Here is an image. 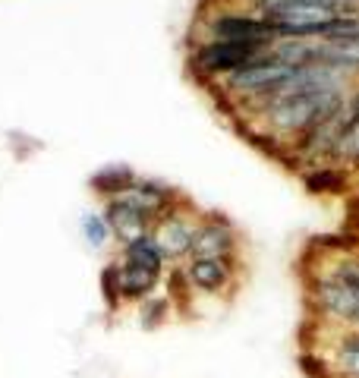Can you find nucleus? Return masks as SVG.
Masks as SVG:
<instances>
[{
  "mask_svg": "<svg viewBox=\"0 0 359 378\" xmlns=\"http://www.w3.org/2000/svg\"><path fill=\"white\" fill-rule=\"evenodd\" d=\"M268 123L278 132H309L319 123L344 114V95L340 92H306V95H290L268 104Z\"/></svg>",
  "mask_w": 359,
  "mask_h": 378,
  "instance_id": "nucleus-1",
  "label": "nucleus"
},
{
  "mask_svg": "<svg viewBox=\"0 0 359 378\" xmlns=\"http://www.w3.org/2000/svg\"><path fill=\"white\" fill-rule=\"evenodd\" d=\"M268 48L262 44H237V42H211L196 54V67L202 73H237L249 67L256 57H262Z\"/></svg>",
  "mask_w": 359,
  "mask_h": 378,
  "instance_id": "nucleus-2",
  "label": "nucleus"
},
{
  "mask_svg": "<svg viewBox=\"0 0 359 378\" xmlns=\"http://www.w3.org/2000/svg\"><path fill=\"white\" fill-rule=\"evenodd\" d=\"M211 35L215 42H237V44H262V48H272L278 44V35H274V26L265 19H256V16H217L211 22Z\"/></svg>",
  "mask_w": 359,
  "mask_h": 378,
  "instance_id": "nucleus-3",
  "label": "nucleus"
},
{
  "mask_svg": "<svg viewBox=\"0 0 359 378\" xmlns=\"http://www.w3.org/2000/svg\"><path fill=\"white\" fill-rule=\"evenodd\" d=\"M104 224H108L110 234L126 246V243L142 240V237L149 234L151 218L136 205V202L129 199L126 193H123V196H117V199L108 202V208H104Z\"/></svg>",
  "mask_w": 359,
  "mask_h": 378,
  "instance_id": "nucleus-4",
  "label": "nucleus"
},
{
  "mask_svg": "<svg viewBox=\"0 0 359 378\" xmlns=\"http://www.w3.org/2000/svg\"><path fill=\"white\" fill-rule=\"evenodd\" d=\"M312 296H315L322 312H328V316L337 318V322H347V325H353V328H359V296L353 293V290H347L340 281H334L331 275L315 281Z\"/></svg>",
  "mask_w": 359,
  "mask_h": 378,
  "instance_id": "nucleus-5",
  "label": "nucleus"
},
{
  "mask_svg": "<svg viewBox=\"0 0 359 378\" xmlns=\"http://www.w3.org/2000/svg\"><path fill=\"white\" fill-rule=\"evenodd\" d=\"M233 249H237V234L227 221H208V224L196 227V237H192V259H233Z\"/></svg>",
  "mask_w": 359,
  "mask_h": 378,
  "instance_id": "nucleus-6",
  "label": "nucleus"
},
{
  "mask_svg": "<svg viewBox=\"0 0 359 378\" xmlns=\"http://www.w3.org/2000/svg\"><path fill=\"white\" fill-rule=\"evenodd\" d=\"M151 237H155V243L161 246L164 259H183V255H190V249H192L196 227H192L186 218H180V214H161V221H158Z\"/></svg>",
  "mask_w": 359,
  "mask_h": 378,
  "instance_id": "nucleus-7",
  "label": "nucleus"
},
{
  "mask_svg": "<svg viewBox=\"0 0 359 378\" xmlns=\"http://www.w3.org/2000/svg\"><path fill=\"white\" fill-rule=\"evenodd\" d=\"M186 277L202 293H221L233 281V259H192Z\"/></svg>",
  "mask_w": 359,
  "mask_h": 378,
  "instance_id": "nucleus-8",
  "label": "nucleus"
},
{
  "mask_svg": "<svg viewBox=\"0 0 359 378\" xmlns=\"http://www.w3.org/2000/svg\"><path fill=\"white\" fill-rule=\"evenodd\" d=\"M158 277L155 271L149 268H139V265H120V296L123 300H149L151 290L158 287Z\"/></svg>",
  "mask_w": 359,
  "mask_h": 378,
  "instance_id": "nucleus-9",
  "label": "nucleus"
},
{
  "mask_svg": "<svg viewBox=\"0 0 359 378\" xmlns=\"http://www.w3.org/2000/svg\"><path fill=\"white\" fill-rule=\"evenodd\" d=\"M123 261L126 265H139V268H149V271H155V275H161V268H164V252H161V246L155 243V237L151 234H145L142 240H133V243H126L123 246Z\"/></svg>",
  "mask_w": 359,
  "mask_h": 378,
  "instance_id": "nucleus-10",
  "label": "nucleus"
},
{
  "mask_svg": "<svg viewBox=\"0 0 359 378\" xmlns=\"http://www.w3.org/2000/svg\"><path fill=\"white\" fill-rule=\"evenodd\" d=\"M303 186L306 193L312 196H340L347 193V186H350V177L337 167H315V171L303 173Z\"/></svg>",
  "mask_w": 359,
  "mask_h": 378,
  "instance_id": "nucleus-11",
  "label": "nucleus"
},
{
  "mask_svg": "<svg viewBox=\"0 0 359 378\" xmlns=\"http://www.w3.org/2000/svg\"><path fill=\"white\" fill-rule=\"evenodd\" d=\"M337 369L350 378H359V331H347L337 344Z\"/></svg>",
  "mask_w": 359,
  "mask_h": 378,
  "instance_id": "nucleus-12",
  "label": "nucleus"
},
{
  "mask_svg": "<svg viewBox=\"0 0 359 378\" xmlns=\"http://www.w3.org/2000/svg\"><path fill=\"white\" fill-rule=\"evenodd\" d=\"M95 186L101 189V193H129L133 189V173L126 171V167H108V171H101L95 177Z\"/></svg>",
  "mask_w": 359,
  "mask_h": 378,
  "instance_id": "nucleus-13",
  "label": "nucleus"
},
{
  "mask_svg": "<svg viewBox=\"0 0 359 378\" xmlns=\"http://www.w3.org/2000/svg\"><path fill=\"white\" fill-rule=\"evenodd\" d=\"M297 366L303 369L306 378H331V369H328V363L322 356H315V353H299L297 356Z\"/></svg>",
  "mask_w": 359,
  "mask_h": 378,
  "instance_id": "nucleus-14",
  "label": "nucleus"
},
{
  "mask_svg": "<svg viewBox=\"0 0 359 378\" xmlns=\"http://www.w3.org/2000/svg\"><path fill=\"white\" fill-rule=\"evenodd\" d=\"M101 287H104V300H108V306L114 309L117 302L123 300V296H120V265H110V268H104Z\"/></svg>",
  "mask_w": 359,
  "mask_h": 378,
  "instance_id": "nucleus-15",
  "label": "nucleus"
},
{
  "mask_svg": "<svg viewBox=\"0 0 359 378\" xmlns=\"http://www.w3.org/2000/svg\"><path fill=\"white\" fill-rule=\"evenodd\" d=\"M82 230H85L92 246H101V243L108 240V224H104L101 218H95V214H85V218H82Z\"/></svg>",
  "mask_w": 359,
  "mask_h": 378,
  "instance_id": "nucleus-16",
  "label": "nucleus"
},
{
  "mask_svg": "<svg viewBox=\"0 0 359 378\" xmlns=\"http://www.w3.org/2000/svg\"><path fill=\"white\" fill-rule=\"evenodd\" d=\"M164 312H167V300H149V306L142 309V325L145 328H155L164 322Z\"/></svg>",
  "mask_w": 359,
  "mask_h": 378,
  "instance_id": "nucleus-17",
  "label": "nucleus"
},
{
  "mask_svg": "<svg viewBox=\"0 0 359 378\" xmlns=\"http://www.w3.org/2000/svg\"><path fill=\"white\" fill-rule=\"evenodd\" d=\"M350 117H359V92L353 95V101H350Z\"/></svg>",
  "mask_w": 359,
  "mask_h": 378,
  "instance_id": "nucleus-18",
  "label": "nucleus"
}]
</instances>
